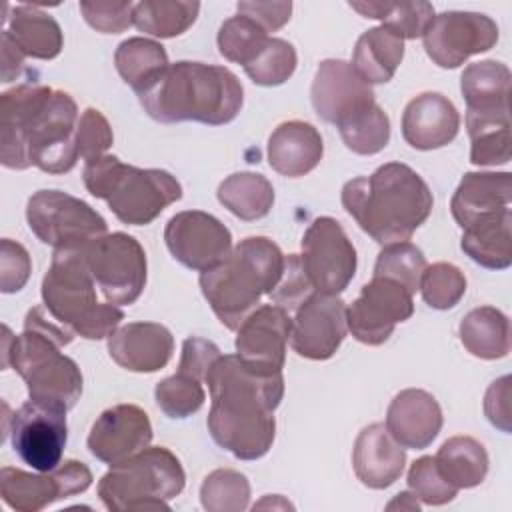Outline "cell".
Segmentation results:
<instances>
[{
    "instance_id": "6da1fadb",
    "label": "cell",
    "mask_w": 512,
    "mask_h": 512,
    "mask_svg": "<svg viewBox=\"0 0 512 512\" xmlns=\"http://www.w3.org/2000/svg\"><path fill=\"white\" fill-rule=\"evenodd\" d=\"M78 108L68 92L24 82L0 96V162L66 174L76 166Z\"/></svg>"
},
{
    "instance_id": "7a4b0ae2",
    "label": "cell",
    "mask_w": 512,
    "mask_h": 512,
    "mask_svg": "<svg viewBox=\"0 0 512 512\" xmlns=\"http://www.w3.org/2000/svg\"><path fill=\"white\" fill-rule=\"evenodd\" d=\"M204 382L212 398L206 420L212 440L238 460L262 458L276 436L274 410L284 396L282 372L262 376L236 354H226L210 366Z\"/></svg>"
},
{
    "instance_id": "3957f363",
    "label": "cell",
    "mask_w": 512,
    "mask_h": 512,
    "mask_svg": "<svg viewBox=\"0 0 512 512\" xmlns=\"http://www.w3.org/2000/svg\"><path fill=\"white\" fill-rule=\"evenodd\" d=\"M340 198L356 224L382 246L410 240L434 206L428 184L402 162H388L370 176L348 180Z\"/></svg>"
},
{
    "instance_id": "277c9868",
    "label": "cell",
    "mask_w": 512,
    "mask_h": 512,
    "mask_svg": "<svg viewBox=\"0 0 512 512\" xmlns=\"http://www.w3.org/2000/svg\"><path fill=\"white\" fill-rule=\"evenodd\" d=\"M138 100L144 112L162 124L222 126L238 116L244 90L236 74L224 66L180 60L168 64L138 92Z\"/></svg>"
},
{
    "instance_id": "5b68a950",
    "label": "cell",
    "mask_w": 512,
    "mask_h": 512,
    "mask_svg": "<svg viewBox=\"0 0 512 512\" xmlns=\"http://www.w3.org/2000/svg\"><path fill=\"white\" fill-rule=\"evenodd\" d=\"M2 366H12L26 382L30 400L70 410L82 396V372L78 364L60 352L74 340V332L44 314L42 306L28 310L24 332L12 336L4 326Z\"/></svg>"
},
{
    "instance_id": "8992f818",
    "label": "cell",
    "mask_w": 512,
    "mask_h": 512,
    "mask_svg": "<svg viewBox=\"0 0 512 512\" xmlns=\"http://www.w3.org/2000/svg\"><path fill=\"white\" fill-rule=\"evenodd\" d=\"M282 268L284 254L278 244L266 236H250L240 240L224 262L200 272V290L216 318L228 330H238L262 296H270Z\"/></svg>"
},
{
    "instance_id": "52a82bcc",
    "label": "cell",
    "mask_w": 512,
    "mask_h": 512,
    "mask_svg": "<svg viewBox=\"0 0 512 512\" xmlns=\"http://www.w3.org/2000/svg\"><path fill=\"white\" fill-rule=\"evenodd\" d=\"M82 180L94 198L106 200L114 216L130 226L154 222L166 206L182 198V186L170 172L136 168L112 154L86 162Z\"/></svg>"
},
{
    "instance_id": "ba28073f",
    "label": "cell",
    "mask_w": 512,
    "mask_h": 512,
    "mask_svg": "<svg viewBox=\"0 0 512 512\" xmlns=\"http://www.w3.org/2000/svg\"><path fill=\"white\" fill-rule=\"evenodd\" d=\"M42 302L58 324L86 340L108 338L124 320L116 304L96 300L84 250H54L42 280Z\"/></svg>"
},
{
    "instance_id": "9c48e42d",
    "label": "cell",
    "mask_w": 512,
    "mask_h": 512,
    "mask_svg": "<svg viewBox=\"0 0 512 512\" xmlns=\"http://www.w3.org/2000/svg\"><path fill=\"white\" fill-rule=\"evenodd\" d=\"M186 484V474L164 446H148L138 454L112 464L98 482V496L108 510L150 512L170 510L168 500L176 498Z\"/></svg>"
},
{
    "instance_id": "30bf717a",
    "label": "cell",
    "mask_w": 512,
    "mask_h": 512,
    "mask_svg": "<svg viewBox=\"0 0 512 512\" xmlns=\"http://www.w3.org/2000/svg\"><path fill=\"white\" fill-rule=\"evenodd\" d=\"M32 234L54 250H84L108 234L106 220L84 200L60 190H38L28 198Z\"/></svg>"
},
{
    "instance_id": "8fae6325",
    "label": "cell",
    "mask_w": 512,
    "mask_h": 512,
    "mask_svg": "<svg viewBox=\"0 0 512 512\" xmlns=\"http://www.w3.org/2000/svg\"><path fill=\"white\" fill-rule=\"evenodd\" d=\"M86 264L106 302L134 304L146 286V252L126 232L104 234L84 248Z\"/></svg>"
},
{
    "instance_id": "7c38bea8",
    "label": "cell",
    "mask_w": 512,
    "mask_h": 512,
    "mask_svg": "<svg viewBox=\"0 0 512 512\" xmlns=\"http://www.w3.org/2000/svg\"><path fill=\"white\" fill-rule=\"evenodd\" d=\"M6 434L24 464L38 472L54 470L62 462L68 440L66 410L28 400L4 424Z\"/></svg>"
},
{
    "instance_id": "4fadbf2b",
    "label": "cell",
    "mask_w": 512,
    "mask_h": 512,
    "mask_svg": "<svg viewBox=\"0 0 512 512\" xmlns=\"http://www.w3.org/2000/svg\"><path fill=\"white\" fill-rule=\"evenodd\" d=\"M302 268L320 294H340L356 274V250L338 220L316 218L302 236Z\"/></svg>"
},
{
    "instance_id": "5bb4252c",
    "label": "cell",
    "mask_w": 512,
    "mask_h": 512,
    "mask_svg": "<svg viewBox=\"0 0 512 512\" xmlns=\"http://www.w3.org/2000/svg\"><path fill=\"white\" fill-rule=\"evenodd\" d=\"M496 22L480 12L448 10L436 14L424 34V50L440 68H458L470 56L488 52L498 42Z\"/></svg>"
},
{
    "instance_id": "9a60e30c",
    "label": "cell",
    "mask_w": 512,
    "mask_h": 512,
    "mask_svg": "<svg viewBox=\"0 0 512 512\" xmlns=\"http://www.w3.org/2000/svg\"><path fill=\"white\" fill-rule=\"evenodd\" d=\"M92 484V472L84 462L64 460L48 472H24L4 466L0 470L2 500L18 512H38L68 496L84 492Z\"/></svg>"
},
{
    "instance_id": "2e32d148",
    "label": "cell",
    "mask_w": 512,
    "mask_h": 512,
    "mask_svg": "<svg viewBox=\"0 0 512 512\" xmlns=\"http://www.w3.org/2000/svg\"><path fill=\"white\" fill-rule=\"evenodd\" d=\"M414 294L402 284L372 276L362 286L358 298L346 308V326L350 334L368 346L384 344L394 332L396 324L408 320L414 314Z\"/></svg>"
},
{
    "instance_id": "e0dca14e",
    "label": "cell",
    "mask_w": 512,
    "mask_h": 512,
    "mask_svg": "<svg viewBox=\"0 0 512 512\" xmlns=\"http://www.w3.org/2000/svg\"><path fill=\"white\" fill-rule=\"evenodd\" d=\"M164 242L174 260L198 272L218 266L232 252L230 230L202 210L174 214L164 228Z\"/></svg>"
},
{
    "instance_id": "ac0fdd59",
    "label": "cell",
    "mask_w": 512,
    "mask_h": 512,
    "mask_svg": "<svg viewBox=\"0 0 512 512\" xmlns=\"http://www.w3.org/2000/svg\"><path fill=\"white\" fill-rule=\"evenodd\" d=\"M346 326V304L338 294L312 292L298 308L290 326L292 350L308 360H328L340 348Z\"/></svg>"
},
{
    "instance_id": "d6986e66",
    "label": "cell",
    "mask_w": 512,
    "mask_h": 512,
    "mask_svg": "<svg viewBox=\"0 0 512 512\" xmlns=\"http://www.w3.org/2000/svg\"><path fill=\"white\" fill-rule=\"evenodd\" d=\"M292 318L276 304L258 306L236 330V356L256 374H280L286 360Z\"/></svg>"
},
{
    "instance_id": "ffe728a7",
    "label": "cell",
    "mask_w": 512,
    "mask_h": 512,
    "mask_svg": "<svg viewBox=\"0 0 512 512\" xmlns=\"http://www.w3.org/2000/svg\"><path fill=\"white\" fill-rule=\"evenodd\" d=\"M510 70L496 60L468 64L460 78L468 134L510 122Z\"/></svg>"
},
{
    "instance_id": "44dd1931",
    "label": "cell",
    "mask_w": 512,
    "mask_h": 512,
    "mask_svg": "<svg viewBox=\"0 0 512 512\" xmlns=\"http://www.w3.org/2000/svg\"><path fill=\"white\" fill-rule=\"evenodd\" d=\"M310 98L318 118L336 126L376 102L372 86L356 74L350 62L338 58L320 62L312 80Z\"/></svg>"
},
{
    "instance_id": "7402d4cb",
    "label": "cell",
    "mask_w": 512,
    "mask_h": 512,
    "mask_svg": "<svg viewBox=\"0 0 512 512\" xmlns=\"http://www.w3.org/2000/svg\"><path fill=\"white\" fill-rule=\"evenodd\" d=\"M152 442L148 414L136 404H116L104 410L90 428L88 450L104 464H118Z\"/></svg>"
},
{
    "instance_id": "603a6c76",
    "label": "cell",
    "mask_w": 512,
    "mask_h": 512,
    "mask_svg": "<svg viewBox=\"0 0 512 512\" xmlns=\"http://www.w3.org/2000/svg\"><path fill=\"white\" fill-rule=\"evenodd\" d=\"M172 352V332L158 322H128L108 336L110 358L128 372H158Z\"/></svg>"
},
{
    "instance_id": "cb8c5ba5",
    "label": "cell",
    "mask_w": 512,
    "mask_h": 512,
    "mask_svg": "<svg viewBox=\"0 0 512 512\" xmlns=\"http://www.w3.org/2000/svg\"><path fill=\"white\" fill-rule=\"evenodd\" d=\"M384 426L402 448L422 450L442 428V408L430 392L406 388L392 398Z\"/></svg>"
},
{
    "instance_id": "d4e9b609",
    "label": "cell",
    "mask_w": 512,
    "mask_h": 512,
    "mask_svg": "<svg viewBox=\"0 0 512 512\" xmlns=\"http://www.w3.org/2000/svg\"><path fill=\"white\" fill-rule=\"evenodd\" d=\"M460 130L456 106L440 92H424L412 98L402 114V138L416 150L448 146Z\"/></svg>"
},
{
    "instance_id": "484cf974",
    "label": "cell",
    "mask_w": 512,
    "mask_h": 512,
    "mask_svg": "<svg viewBox=\"0 0 512 512\" xmlns=\"http://www.w3.org/2000/svg\"><path fill=\"white\" fill-rule=\"evenodd\" d=\"M510 172H466L450 200V210L460 228L510 212Z\"/></svg>"
},
{
    "instance_id": "4316f807",
    "label": "cell",
    "mask_w": 512,
    "mask_h": 512,
    "mask_svg": "<svg viewBox=\"0 0 512 512\" xmlns=\"http://www.w3.org/2000/svg\"><path fill=\"white\" fill-rule=\"evenodd\" d=\"M404 464L406 452L384 424H370L358 434L352 450V466L364 486L374 490L392 486L402 476Z\"/></svg>"
},
{
    "instance_id": "83f0119b",
    "label": "cell",
    "mask_w": 512,
    "mask_h": 512,
    "mask_svg": "<svg viewBox=\"0 0 512 512\" xmlns=\"http://www.w3.org/2000/svg\"><path fill=\"white\" fill-rule=\"evenodd\" d=\"M324 154L320 132L302 120L282 122L268 138V164L282 176L300 178L312 172Z\"/></svg>"
},
{
    "instance_id": "f1b7e54d",
    "label": "cell",
    "mask_w": 512,
    "mask_h": 512,
    "mask_svg": "<svg viewBox=\"0 0 512 512\" xmlns=\"http://www.w3.org/2000/svg\"><path fill=\"white\" fill-rule=\"evenodd\" d=\"M2 32L24 56L36 60H52L64 46L60 24L50 14L28 4L14 6L8 12Z\"/></svg>"
},
{
    "instance_id": "f546056e",
    "label": "cell",
    "mask_w": 512,
    "mask_h": 512,
    "mask_svg": "<svg viewBox=\"0 0 512 512\" xmlns=\"http://www.w3.org/2000/svg\"><path fill=\"white\" fill-rule=\"evenodd\" d=\"M404 58V40L386 26L366 30L354 48L352 68L366 84H386Z\"/></svg>"
},
{
    "instance_id": "4dcf8cb0",
    "label": "cell",
    "mask_w": 512,
    "mask_h": 512,
    "mask_svg": "<svg viewBox=\"0 0 512 512\" xmlns=\"http://www.w3.org/2000/svg\"><path fill=\"white\" fill-rule=\"evenodd\" d=\"M512 210L462 228V252L488 270H506L512 264Z\"/></svg>"
},
{
    "instance_id": "1f68e13d",
    "label": "cell",
    "mask_w": 512,
    "mask_h": 512,
    "mask_svg": "<svg viewBox=\"0 0 512 512\" xmlns=\"http://www.w3.org/2000/svg\"><path fill=\"white\" fill-rule=\"evenodd\" d=\"M460 340L476 358H504L510 352L508 316L494 306L474 308L460 322Z\"/></svg>"
},
{
    "instance_id": "d6a6232c",
    "label": "cell",
    "mask_w": 512,
    "mask_h": 512,
    "mask_svg": "<svg viewBox=\"0 0 512 512\" xmlns=\"http://www.w3.org/2000/svg\"><path fill=\"white\" fill-rule=\"evenodd\" d=\"M444 480L454 488H474L488 474V452L472 436L448 438L434 456Z\"/></svg>"
},
{
    "instance_id": "836d02e7",
    "label": "cell",
    "mask_w": 512,
    "mask_h": 512,
    "mask_svg": "<svg viewBox=\"0 0 512 512\" xmlns=\"http://www.w3.org/2000/svg\"><path fill=\"white\" fill-rule=\"evenodd\" d=\"M218 202L236 218L252 222L264 218L274 206V188L256 172L230 174L218 186Z\"/></svg>"
},
{
    "instance_id": "e575fe53",
    "label": "cell",
    "mask_w": 512,
    "mask_h": 512,
    "mask_svg": "<svg viewBox=\"0 0 512 512\" xmlns=\"http://www.w3.org/2000/svg\"><path fill=\"white\" fill-rule=\"evenodd\" d=\"M200 2L192 0H142L134 4L132 24L154 38L184 34L198 18Z\"/></svg>"
},
{
    "instance_id": "d590c367",
    "label": "cell",
    "mask_w": 512,
    "mask_h": 512,
    "mask_svg": "<svg viewBox=\"0 0 512 512\" xmlns=\"http://www.w3.org/2000/svg\"><path fill=\"white\" fill-rule=\"evenodd\" d=\"M114 64L120 78L138 94L168 66V54L160 42L134 36L118 44Z\"/></svg>"
},
{
    "instance_id": "8d00e7d4",
    "label": "cell",
    "mask_w": 512,
    "mask_h": 512,
    "mask_svg": "<svg viewBox=\"0 0 512 512\" xmlns=\"http://www.w3.org/2000/svg\"><path fill=\"white\" fill-rule=\"evenodd\" d=\"M350 8L364 18L380 20L402 40L420 38L434 18L430 2H350Z\"/></svg>"
},
{
    "instance_id": "74e56055",
    "label": "cell",
    "mask_w": 512,
    "mask_h": 512,
    "mask_svg": "<svg viewBox=\"0 0 512 512\" xmlns=\"http://www.w3.org/2000/svg\"><path fill=\"white\" fill-rule=\"evenodd\" d=\"M336 128L346 148L360 156L378 154L390 140V120L376 102L348 116Z\"/></svg>"
},
{
    "instance_id": "f35d334b",
    "label": "cell",
    "mask_w": 512,
    "mask_h": 512,
    "mask_svg": "<svg viewBox=\"0 0 512 512\" xmlns=\"http://www.w3.org/2000/svg\"><path fill=\"white\" fill-rule=\"evenodd\" d=\"M250 502L248 478L230 468L210 472L200 486V504L208 512H242Z\"/></svg>"
},
{
    "instance_id": "ab89813d",
    "label": "cell",
    "mask_w": 512,
    "mask_h": 512,
    "mask_svg": "<svg viewBox=\"0 0 512 512\" xmlns=\"http://www.w3.org/2000/svg\"><path fill=\"white\" fill-rule=\"evenodd\" d=\"M426 266L428 264L422 250L406 240L388 244L380 250L374 264V276L390 278L402 284L410 294H416V290H420V278Z\"/></svg>"
},
{
    "instance_id": "60d3db41",
    "label": "cell",
    "mask_w": 512,
    "mask_h": 512,
    "mask_svg": "<svg viewBox=\"0 0 512 512\" xmlns=\"http://www.w3.org/2000/svg\"><path fill=\"white\" fill-rule=\"evenodd\" d=\"M298 56L290 42L282 38H268L252 62L244 66L246 76L258 86H280L296 70Z\"/></svg>"
},
{
    "instance_id": "b9f144b4",
    "label": "cell",
    "mask_w": 512,
    "mask_h": 512,
    "mask_svg": "<svg viewBox=\"0 0 512 512\" xmlns=\"http://www.w3.org/2000/svg\"><path fill=\"white\" fill-rule=\"evenodd\" d=\"M268 38L270 36L254 20L236 14L222 22L216 42L220 54L226 60L246 66L254 60V56L260 52Z\"/></svg>"
},
{
    "instance_id": "7bdbcfd3",
    "label": "cell",
    "mask_w": 512,
    "mask_h": 512,
    "mask_svg": "<svg viewBox=\"0 0 512 512\" xmlns=\"http://www.w3.org/2000/svg\"><path fill=\"white\" fill-rule=\"evenodd\" d=\"M154 398L158 408L168 418L182 420L202 408L206 394L202 388V380L184 372H176L174 376L164 378L156 384Z\"/></svg>"
},
{
    "instance_id": "ee69618b",
    "label": "cell",
    "mask_w": 512,
    "mask_h": 512,
    "mask_svg": "<svg viewBox=\"0 0 512 512\" xmlns=\"http://www.w3.org/2000/svg\"><path fill=\"white\" fill-rule=\"evenodd\" d=\"M420 292L430 308L450 310L466 294V278L458 266L436 262L422 272Z\"/></svg>"
},
{
    "instance_id": "f6af8a7d",
    "label": "cell",
    "mask_w": 512,
    "mask_h": 512,
    "mask_svg": "<svg viewBox=\"0 0 512 512\" xmlns=\"http://www.w3.org/2000/svg\"><path fill=\"white\" fill-rule=\"evenodd\" d=\"M408 488L410 492L428 506H442L456 498L458 488L448 484L440 474L434 456H422L412 462L408 470Z\"/></svg>"
},
{
    "instance_id": "bcb514c9",
    "label": "cell",
    "mask_w": 512,
    "mask_h": 512,
    "mask_svg": "<svg viewBox=\"0 0 512 512\" xmlns=\"http://www.w3.org/2000/svg\"><path fill=\"white\" fill-rule=\"evenodd\" d=\"M112 142H114V134L106 116L96 108H86L78 118V128H76L78 156H82L86 162L96 160L106 154Z\"/></svg>"
},
{
    "instance_id": "7dc6e473",
    "label": "cell",
    "mask_w": 512,
    "mask_h": 512,
    "mask_svg": "<svg viewBox=\"0 0 512 512\" xmlns=\"http://www.w3.org/2000/svg\"><path fill=\"white\" fill-rule=\"evenodd\" d=\"M314 292L298 254L284 256V268L278 284L270 292V298L276 306L284 310H296L310 294Z\"/></svg>"
},
{
    "instance_id": "c3c4849f",
    "label": "cell",
    "mask_w": 512,
    "mask_h": 512,
    "mask_svg": "<svg viewBox=\"0 0 512 512\" xmlns=\"http://www.w3.org/2000/svg\"><path fill=\"white\" fill-rule=\"evenodd\" d=\"M470 162L476 166H498L510 162V122L486 126L470 134Z\"/></svg>"
},
{
    "instance_id": "681fc988",
    "label": "cell",
    "mask_w": 512,
    "mask_h": 512,
    "mask_svg": "<svg viewBox=\"0 0 512 512\" xmlns=\"http://www.w3.org/2000/svg\"><path fill=\"white\" fill-rule=\"evenodd\" d=\"M80 12L88 26L102 34H120L132 24L134 2H90L82 0Z\"/></svg>"
},
{
    "instance_id": "f907efd6",
    "label": "cell",
    "mask_w": 512,
    "mask_h": 512,
    "mask_svg": "<svg viewBox=\"0 0 512 512\" xmlns=\"http://www.w3.org/2000/svg\"><path fill=\"white\" fill-rule=\"evenodd\" d=\"M30 256L26 248L10 238H4L0 244V290L12 294L24 288L30 278Z\"/></svg>"
},
{
    "instance_id": "816d5d0a",
    "label": "cell",
    "mask_w": 512,
    "mask_h": 512,
    "mask_svg": "<svg viewBox=\"0 0 512 512\" xmlns=\"http://www.w3.org/2000/svg\"><path fill=\"white\" fill-rule=\"evenodd\" d=\"M220 348L206 340V338H198V336H190L184 340L182 344V356L178 362V372L190 374L198 380H204L210 366L220 358Z\"/></svg>"
},
{
    "instance_id": "f5cc1de1",
    "label": "cell",
    "mask_w": 512,
    "mask_h": 512,
    "mask_svg": "<svg viewBox=\"0 0 512 512\" xmlns=\"http://www.w3.org/2000/svg\"><path fill=\"white\" fill-rule=\"evenodd\" d=\"M238 14L254 20L266 34L280 30L292 14V2L286 0H244L236 4Z\"/></svg>"
},
{
    "instance_id": "db71d44e",
    "label": "cell",
    "mask_w": 512,
    "mask_h": 512,
    "mask_svg": "<svg viewBox=\"0 0 512 512\" xmlns=\"http://www.w3.org/2000/svg\"><path fill=\"white\" fill-rule=\"evenodd\" d=\"M510 376H502L490 384L484 396V412L492 426L510 432Z\"/></svg>"
},
{
    "instance_id": "11a10c76",
    "label": "cell",
    "mask_w": 512,
    "mask_h": 512,
    "mask_svg": "<svg viewBox=\"0 0 512 512\" xmlns=\"http://www.w3.org/2000/svg\"><path fill=\"white\" fill-rule=\"evenodd\" d=\"M0 46H2V82H10L18 78V74L24 68V54L12 44V40L2 32L0 36Z\"/></svg>"
},
{
    "instance_id": "9f6ffc18",
    "label": "cell",
    "mask_w": 512,
    "mask_h": 512,
    "mask_svg": "<svg viewBox=\"0 0 512 512\" xmlns=\"http://www.w3.org/2000/svg\"><path fill=\"white\" fill-rule=\"evenodd\" d=\"M388 510H420V500L412 494V492H400V494H396V498L392 500V502H388V506H386Z\"/></svg>"
}]
</instances>
